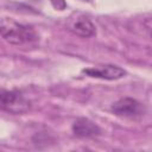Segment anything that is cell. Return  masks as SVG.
<instances>
[{
  "instance_id": "obj_1",
  "label": "cell",
  "mask_w": 152,
  "mask_h": 152,
  "mask_svg": "<svg viewBox=\"0 0 152 152\" xmlns=\"http://www.w3.org/2000/svg\"><path fill=\"white\" fill-rule=\"evenodd\" d=\"M1 36L7 43L13 45H23L38 39V34L32 26L20 24L10 18L1 20Z\"/></svg>"
},
{
  "instance_id": "obj_2",
  "label": "cell",
  "mask_w": 152,
  "mask_h": 152,
  "mask_svg": "<svg viewBox=\"0 0 152 152\" xmlns=\"http://www.w3.org/2000/svg\"><path fill=\"white\" fill-rule=\"evenodd\" d=\"M1 109L10 114H24L30 110V101L23 95L20 90H2L0 95Z\"/></svg>"
},
{
  "instance_id": "obj_3",
  "label": "cell",
  "mask_w": 152,
  "mask_h": 152,
  "mask_svg": "<svg viewBox=\"0 0 152 152\" xmlns=\"http://www.w3.org/2000/svg\"><path fill=\"white\" fill-rule=\"evenodd\" d=\"M112 112L121 118H127V119H135L145 113V107L141 102L133 97H122L115 101L112 107Z\"/></svg>"
},
{
  "instance_id": "obj_4",
  "label": "cell",
  "mask_w": 152,
  "mask_h": 152,
  "mask_svg": "<svg viewBox=\"0 0 152 152\" xmlns=\"http://www.w3.org/2000/svg\"><path fill=\"white\" fill-rule=\"evenodd\" d=\"M82 74L93 77V78H100L106 81H115L120 80L126 76V70L119 65L115 64H101L95 65L91 68H86L82 70Z\"/></svg>"
},
{
  "instance_id": "obj_5",
  "label": "cell",
  "mask_w": 152,
  "mask_h": 152,
  "mask_svg": "<svg viewBox=\"0 0 152 152\" xmlns=\"http://www.w3.org/2000/svg\"><path fill=\"white\" fill-rule=\"evenodd\" d=\"M68 28L74 34L81 37V38H89L93 37L96 33V27L91 23V20L82 14L76 15L75 18H71L68 23Z\"/></svg>"
},
{
  "instance_id": "obj_6",
  "label": "cell",
  "mask_w": 152,
  "mask_h": 152,
  "mask_svg": "<svg viewBox=\"0 0 152 152\" xmlns=\"http://www.w3.org/2000/svg\"><path fill=\"white\" fill-rule=\"evenodd\" d=\"M72 133L77 138L88 139L101 134V128L88 118H77L72 124Z\"/></svg>"
},
{
  "instance_id": "obj_7",
  "label": "cell",
  "mask_w": 152,
  "mask_h": 152,
  "mask_svg": "<svg viewBox=\"0 0 152 152\" xmlns=\"http://www.w3.org/2000/svg\"><path fill=\"white\" fill-rule=\"evenodd\" d=\"M150 30H151V36H152V26H151V28H150Z\"/></svg>"
}]
</instances>
